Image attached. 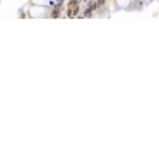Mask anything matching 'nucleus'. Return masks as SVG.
Segmentation results:
<instances>
[{"instance_id": "1", "label": "nucleus", "mask_w": 159, "mask_h": 157, "mask_svg": "<svg viewBox=\"0 0 159 157\" xmlns=\"http://www.w3.org/2000/svg\"><path fill=\"white\" fill-rule=\"evenodd\" d=\"M45 14H46L45 5H34L31 9V16L33 17H41V16H45Z\"/></svg>"}, {"instance_id": "2", "label": "nucleus", "mask_w": 159, "mask_h": 157, "mask_svg": "<svg viewBox=\"0 0 159 157\" xmlns=\"http://www.w3.org/2000/svg\"><path fill=\"white\" fill-rule=\"evenodd\" d=\"M116 3H118L120 7H123V9H127V7L132 3V0H116Z\"/></svg>"}, {"instance_id": "3", "label": "nucleus", "mask_w": 159, "mask_h": 157, "mask_svg": "<svg viewBox=\"0 0 159 157\" xmlns=\"http://www.w3.org/2000/svg\"><path fill=\"white\" fill-rule=\"evenodd\" d=\"M33 2H34L36 5H48L50 0H33Z\"/></svg>"}]
</instances>
